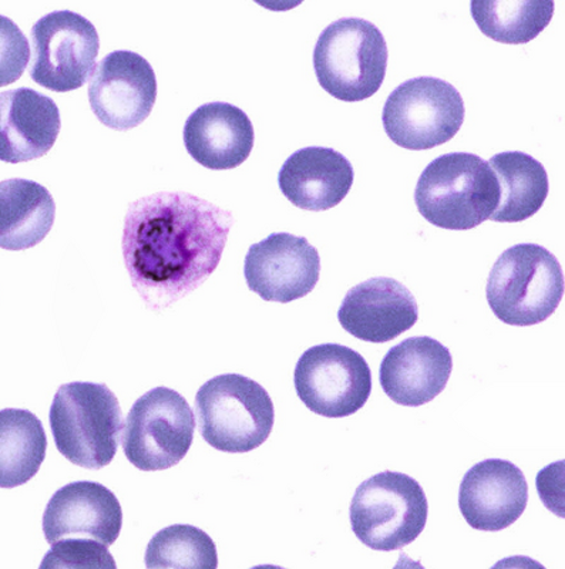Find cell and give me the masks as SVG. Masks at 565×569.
<instances>
[{"label": "cell", "mask_w": 565, "mask_h": 569, "mask_svg": "<svg viewBox=\"0 0 565 569\" xmlns=\"http://www.w3.org/2000/svg\"><path fill=\"white\" fill-rule=\"evenodd\" d=\"M232 213L187 192H159L131 202L126 213L127 271L151 311L170 308L216 271Z\"/></svg>", "instance_id": "1"}, {"label": "cell", "mask_w": 565, "mask_h": 569, "mask_svg": "<svg viewBox=\"0 0 565 569\" xmlns=\"http://www.w3.org/2000/svg\"><path fill=\"white\" fill-rule=\"evenodd\" d=\"M500 188L488 162L470 152L437 157L422 172L415 202L427 222L443 230L467 231L490 220Z\"/></svg>", "instance_id": "2"}, {"label": "cell", "mask_w": 565, "mask_h": 569, "mask_svg": "<svg viewBox=\"0 0 565 569\" xmlns=\"http://www.w3.org/2000/svg\"><path fill=\"white\" fill-rule=\"evenodd\" d=\"M49 419L56 447L73 465L99 470L113 461L125 420L119 400L106 385L60 386Z\"/></svg>", "instance_id": "3"}, {"label": "cell", "mask_w": 565, "mask_h": 569, "mask_svg": "<svg viewBox=\"0 0 565 569\" xmlns=\"http://www.w3.org/2000/svg\"><path fill=\"white\" fill-rule=\"evenodd\" d=\"M486 295L502 322L533 327L552 317L563 301V268L546 248L518 243L497 259L487 279Z\"/></svg>", "instance_id": "4"}, {"label": "cell", "mask_w": 565, "mask_h": 569, "mask_svg": "<svg viewBox=\"0 0 565 569\" xmlns=\"http://www.w3.org/2000/svg\"><path fill=\"white\" fill-rule=\"evenodd\" d=\"M388 46L365 19L336 20L320 33L314 69L320 88L333 98L356 103L378 93L388 68Z\"/></svg>", "instance_id": "5"}, {"label": "cell", "mask_w": 565, "mask_h": 569, "mask_svg": "<svg viewBox=\"0 0 565 569\" xmlns=\"http://www.w3.org/2000/svg\"><path fill=\"white\" fill-rule=\"evenodd\" d=\"M202 439L226 453H248L271 435L275 409L268 391L241 375L217 376L196 396Z\"/></svg>", "instance_id": "6"}, {"label": "cell", "mask_w": 565, "mask_h": 569, "mask_svg": "<svg viewBox=\"0 0 565 569\" xmlns=\"http://www.w3.org/2000/svg\"><path fill=\"white\" fill-rule=\"evenodd\" d=\"M429 502L419 482L404 472H379L358 487L350 525L358 540L375 551H398L425 530Z\"/></svg>", "instance_id": "7"}, {"label": "cell", "mask_w": 565, "mask_h": 569, "mask_svg": "<svg viewBox=\"0 0 565 569\" xmlns=\"http://www.w3.org/2000/svg\"><path fill=\"white\" fill-rule=\"evenodd\" d=\"M465 114V101L455 86L436 78H416L391 91L381 123L395 144L420 151L450 141L459 133Z\"/></svg>", "instance_id": "8"}, {"label": "cell", "mask_w": 565, "mask_h": 569, "mask_svg": "<svg viewBox=\"0 0 565 569\" xmlns=\"http://www.w3.org/2000/svg\"><path fill=\"white\" fill-rule=\"evenodd\" d=\"M195 430V413L180 393L165 386L152 389L127 416L126 457L142 471L171 469L187 456Z\"/></svg>", "instance_id": "9"}, {"label": "cell", "mask_w": 565, "mask_h": 569, "mask_svg": "<svg viewBox=\"0 0 565 569\" xmlns=\"http://www.w3.org/2000/svg\"><path fill=\"white\" fill-rule=\"evenodd\" d=\"M295 389L310 411L343 419L359 411L371 393V372L363 355L344 345H317L300 356Z\"/></svg>", "instance_id": "10"}, {"label": "cell", "mask_w": 565, "mask_h": 569, "mask_svg": "<svg viewBox=\"0 0 565 569\" xmlns=\"http://www.w3.org/2000/svg\"><path fill=\"white\" fill-rule=\"evenodd\" d=\"M30 78L44 89L66 93L83 88L96 70L98 30L70 10L46 14L32 29Z\"/></svg>", "instance_id": "11"}, {"label": "cell", "mask_w": 565, "mask_h": 569, "mask_svg": "<svg viewBox=\"0 0 565 569\" xmlns=\"http://www.w3.org/2000/svg\"><path fill=\"white\" fill-rule=\"evenodd\" d=\"M156 99L155 70L140 54L117 50L96 66L89 86L90 107L109 129L127 131L140 126Z\"/></svg>", "instance_id": "12"}, {"label": "cell", "mask_w": 565, "mask_h": 569, "mask_svg": "<svg viewBox=\"0 0 565 569\" xmlns=\"http://www.w3.org/2000/svg\"><path fill=\"white\" fill-rule=\"evenodd\" d=\"M319 252L307 238L271 233L254 243L244 263L248 288L267 302L289 303L307 297L319 281Z\"/></svg>", "instance_id": "13"}, {"label": "cell", "mask_w": 565, "mask_h": 569, "mask_svg": "<svg viewBox=\"0 0 565 569\" xmlns=\"http://www.w3.org/2000/svg\"><path fill=\"white\" fill-rule=\"evenodd\" d=\"M528 485L512 461L488 459L463 477L459 508L467 525L478 531H502L526 511Z\"/></svg>", "instance_id": "14"}, {"label": "cell", "mask_w": 565, "mask_h": 569, "mask_svg": "<svg viewBox=\"0 0 565 569\" xmlns=\"http://www.w3.org/2000/svg\"><path fill=\"white\" fill-rule=\"evenodd\" d=\"M338 319L353 337L386 343L415 327L419 308L404 283L385 277L370 278L346 293Z\"/></svg>", "instance_id": "15"}, {"label": "cell", "mask_w": 565, "mask_h": 569, "mask_svg": "<svg viewBox=\"0 0 565 569\" xmlns=\"http://www.w3.org/2000/svg\"><path fill=\"white\" fill-rule=\"evenodd\" d=\"M123 511L117 497L93 481H76L50 498L43 515L46 541L91 538L111 546L120 536Z\"/></svg>", "instance_id": "16"}, {"label": "cell", "mask_w": 565, "mask_h": 569, "mask_svg": "<svg viewBox=\"0 0 565 569\" xmlns=\"http://www.w3.org/2000/svg\"><path fill=\"white\" fill-rule=\"evenodd\" d=\"M453 370L449 348L429 337L409 338L380 363L381 389L395 403L419 408L445 390Z\"/></svg>", "instance_id": "17"}, {"label": "cell", "mask_w": 565, "mask_h": 569, "mask_svg": "<svg viewBox=\"0 0 565 569\" xmlns=\"http://www.w3.org/2000/svg\"><path fill=\"white\" fill-rule=\"evenodd\" d=\"M62 120L58 104L28 88L0 93V161L19 164L48 154Z\"/></svg>", "instance_id": "18"}, {"label": "cell", "mask_w": 565, "mask_h": 569, "mask_svg": "<svg viewBox=\"0 0 565 569\" xmlns=\"http://www.w3.org/2000/svg\"><path fill=\"white\" fill-rule=\"evenodd\" d=\"M254 126L238 107L208 103L188 117L185 144L198 164L210 170H232L246 162L254 149Z\"/></svg>", "instance_id": "19"}, {"label": "cell", "mask_w": 565, "mask_h": 569, "mask_svg": "<svg viewBox=\"0 0 565 569\" xmlns=\"http://www.w3.org/2000/svg\"><path fill=\"white\" fill-rule=\"evenodd\" d=\"M354 180L349 160L327 147H307L294 152L278 174L282 194L295 207L307 211H328L339 206Z\"/></svg>", "instance_id": "20"}, {"label": "cell", "mask_w": 565, "mask_h": 569, "mask_svg": "<svg viewBox=\"0 0 565 569\" xmlns=\"http://www.w3.org/2000/svg\"><path fill=\"white\" fill-rule=\"evenodd\" d=\"M56 204L39 182L12 178L0 182V248L24 251L52 230Z\"/></svg>", "instance_id": "21"}, {"label": "cell", "mask_w": 565, "mask_h": 569, "mask_svg": "<svg viewBox=\"0 0 565 569\" xmlns=\"http://www.w3.org/2000/svg\"><path fill=\"white\" fill-rule=\"evenodd\" d=\"M500 200L490 220L522 222L542 210L548 196V176L542 162L522 151H506L492 157Z\"/></svg>", "instance_id": "22"}, {"label": "cell", "mask_w": 565, "mask_h": 569, "mask_svg": "<svg viewBox=\"0 0 565 569\" xmlns=\"http://www.w3.org/2000/svg\"><path fill=\"white\" fill-rule=\"evenodd\" d=\"M48 449L42 421L29 410H0V489L32 480Z\"/></svg>", "instance_id": "23"}, {"label": "cell", "mask_w": 565, "mask_h": 569, "mask_svg": "<svg viewBox=\"0 0 565 569\" xmlns=\"http://www.w3.org/2000/svg\"><path fill=\"white\" fill-rule=\"evenodd\" d=\"M553 0L472 2V17L487 38L506 44H526L552 22Z\"/></svg>", "instance_id": "24"}, {"label": "cell", "mask_w": 565, "mask_h": 569, "mask_svg": "<svg viewBox=\"0 0 565 569\" xmlns=\"http://www.w3.org/2000/svg\"><path fill=\"white\" fill-rule=\"evenodd\" d=\"M146 567L216 569V543L200 528L178 525L156 533L146 551Z\"/></svg>", "instance_id": "25"}, {"label": "cell", "mask_w": 565, "mask_h": 569, "mask_svg": "<svg viewBox=\"0 0 565 569\" xmlns=\"http://www.w3.org/2000/svg\"><path fill=\"white\" fill-rule=\"evenodd\" d=\"M40 568H116L111 553L99 541L88 538H65L52 543Z\"/></svg>", "instance_id": "26"}, {"label": "cell", "mask_w": 565, "mask_h": 569, "mask_svg": "<svg viewBox=\"0 0 565 569\" xmlns=\"http://www.w3.org/2000/svg\"><path fill=\"white\" fill-rule=\"evenodd\" d=\"M30 60L27 36L12 19L0 14V88L22 78Z\"/></svg>", "instance_id": "27"}]
</instances>
